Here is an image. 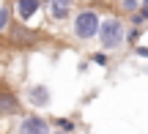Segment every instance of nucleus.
I'll return each mask as SVG.
<instances>
[{
  "instance_id": "f257e3e1",
  "label": "nucleus",
  "mask_w": 148,
  "mask_h": 134,
  "mask_svg": "<svg viewBox=\"0 0 148 134\" xmlns=\"http://www.w3.org/2000/svg\"><path fill=\"white\" fill-rule=\"evenodd\" d=\"M104 0H90V3H79V8L74 11V16L66 25V36L79 47H88L99 38V27L104 19Z\"/></svg>"
},
{
  "instance_id": "f03ea898",
  "label": "nucleus",
  "mask_w": 148,
  "mask_h": 134,
  "mask_svg": "<svg viewBox=\"0 0 148 134\" xmlns=\"http://www.w3.org/2000/svg\"><path fill=\"white\" fill-rule=\"evenodd\" d=\"M126 30H129V22L126 16H121L118 11H104V19H101V27H99V49L110 55H118L123 47H126Z\"/></svg>"
},
{
  "instance_id": "7ed1b4c3",
  "label": "nucleus",
  "mask_w": 148,
  "mask_h": 134,
  "mask_svg": "<svg viewBox=\"0 0 148 134\" xmlns=\"http://www.w3.org/2000/svg\"><path fill=\"white\" fill-rule=\"evenodd\" d=\"M44 41V30L41 27H30V25H22V22H14L11 30L5 33V44L16 52H27V49H36L41 47Z\"/></svg>"
},
{
  "instance_id": "20e7f679",
  "label": "nucleus",
  "mask_w": 148,
  "mask_h": 134,
  "mask_svg": "<svg viewBox=\"0 0 148 134\" xmlns=\"http://www.w3.org/2000/svg\"><path fill=\"white\" fill-rule=\"evenodd\" d=\"M79 8V0H44V27H66L74 11Z\"/></svg>"
},
{
  "instance_id": "39448f33",
  "label": "nucleus",
  "mask_w": 148,
  "mask_h": 134,
  "mask_svg": "<svg viewBox=\"0 0 148 134\" xmlns=\"http://www.w3.org/2000/svg\"><path fill=\"white\" fill-rule=\"evenodd\" d=\"M14 22L30 27H44V0H11Z\"/></svg>"
},
{
  "instance_id": "423d86ee",
  "label": "nucleus",
  "mask_w": 148,
  "mask_h": 134,
  "mask_svg": "<svg viewBox=\"0 0 148 134\" xmlns=\"http://www.w3.org/2000/svg\"><path fill=\"white\" fill-rule=\"evenodd\" d=\"M49 131H52L49 115H41V112H36V110L22 112L19 118L14 120V129H11V134H49Z\"/></svg>"
},
{
  "instance_id": "0eeeda50",
  "label": "nucleus",
  "mask_w": 148,
  "mask_h": 134,
  "mask_svg": "<svg viewBox=\"0 0 148 134\" xmlns=\"http://www.w3.org/2000/svg\"><path fill=\"white\" fill-rule=\"evenodd\" d=\"M22 101L30 110H36V112H44V110H49V104H52V88H49L47 82L25 85L22 88Z\"/></svg>"
},
{
  "instance_id": "6e6552de",
  "label": "nucleus",
  "mask_w": 148,
  "mask_h": 134,
  "mask_svg": "<svg viewBox=\"0 0 148 134\" xmlns=\"http://www.w3.org/2000/svg\"><path fill=\"white\" fill-rule=\"evenodd\" d=\"M22 96L8 85H0V118L3 120H16L25 110H22Z\"/></svg>"
},
{
  "instance_id": "1a4fd4ad",
  "label": "nucleus",
  "mask_w": 148,
  "mask_h": 134,
  "mask_svg": "<svg viewBox=\"0 0 148 134\" xmlns=\"http://www.w3.org/2000/svg\"><path fill=\"white\" fill-rule=\"evenodd\" d=\"M52 129L66 131V134H77L79 131V118L77 115H52Z\"/></svg>"
},
{
  "instance_id": "9d476101",
  "label": "nucleus",
  "mask_w": 148,
  "mask_h": 134,
  "mask_svg": "<svg viewBox=\"0 0 148 134\" xmlns=\"http://www.w3.org/2000/svg\"><path fill=\"white\" fill-rule=\"evenodd\" d=\"M11 25H14V8H11V0H3V5H0V36H5L11 30Z\"/></svg>"
},
{
  "instance_id": "9b49d317",
  "label": "nucleus",
  "mask_w": 148,
  "mask_h": 134,
  "mask_svg": "<svg viewBox=\"0 0 148 134\" xmlns=\"http://www.w3.org/2000/svg\"><path fill=\"white\" fill-rule=\"evenodd\" d=\"M115 11L129 19L132 14H137V11H140V0H118V3H115Z\"/></svg>"
},
{
  "instance_id": "f8f14e48",
  "label": "nucleus",
  "mask_w": 148,
  "mask_h": 134,
  "mask_svg": "<svg viewBox=\"0 0 148 134\" xmlns=\"http://www.w3.org/2000/svg\"><path fill=\"white\" fill-rule=\"evenodd\" d=\"M88 60H90V66L107 69V66H110V60H112V55L104 52V49H93V52H88Z\"/></svg>"
},
{
  "instance_id": "ddd939ff",
  "label": "nucleus",
  "mask_w": 148,
  "mask_h": 134,
  "mask_svg": "<svg viewBox=\"0 0 148 134\" xmlns=\"http://www.w3.org/2000/svg\"><path fill=\"white\" fill-rule=\"evenodd\" d=\"M143 33H145V27H132L129 25V30H126V47H137L140 44V38H143Z\"/></svg>"
},
{
  "instance_id": "4468645a",
  "label": "nucleus",
  "mask_w": 148,
  "mask_h": 134,
  "mask_svg": "<svg viewBox=\"0 0 148 134\" xmlns=\"http://www.w3.org/2000/svg\"><path fill=\"white\" fill-rule=\"evenodd\" d=\"M132 55L140 58V60H148V47H145V44H137V47L132 49Z\"/></svg>"
},
{
  "instance_id": "2eb2a0df",
  "label": "nucleus",
  "mask_w": 148,
  "mask_h": 134,
  "mask_svg": "<svg viewBox=\"0 0 148 134\" xmlns=\"http://www.w3.org/2000/svg\"><path fill=\"white\" fill-rule=\"evenodd\" d=\"M49 134H66V131H58V129H52V131H49Z\"/></svg>"
},
{
  "instance_id": "dca6fc26",
  "label": "nucleus",
  "mask_w": 148,
  "mask_h": 134,
  "mask_svg": "<svg viewBox=\"0 0 148 134\" xmlns=\"http://www.w3.org/2000/svg\"><path fill=\"white\" fill-rule=\"evenodd\" d=\"M104 3H118V0H104Z\"/></svg>"
},
{
  "instance_id": "f3484780",
  "label": "nucleus",
  "mask_w": 148,
  "mask_h": 134,
  "mask_svg": "<svg viewBox=\"0 0 148 134\" xmlns=\"http://www.w3.org/2000/svg\"><path fill=\"white\" fill-rule=\"evenodd\" d=\"M88 3H90V0H88Z\"/></svg>"
}]
</instances>
